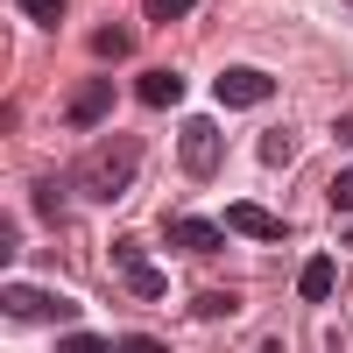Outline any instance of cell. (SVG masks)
<instances>
[{"instance_id": "1", "label": "cell", "mask_w": 353, "mask_h": 353, "mask_svg": "<svg viewBox=\"0 0 353 353\" xmlns=\"http://www.w3.org/2000/svg\"><path fill=\"white\" fill-rule=\"evenodd\" d=\"M134 141H106V149L92 156V170H78V191L85 198H121L128 191V176H134Z\"/></svg>"}, {"instance_id": "2", "label": "cell", "mask_w": 353, "mask_h": 353, "mask_svg": "<svg viewBox=\"0 0 353 353\" xmlns=\"http://www.w3.org/2000/svg\"><path fill=\"white\" fill-rule=\"evenodd\" d=\"M219 106H261V99H276V78L269 71H248V64H233V71H219Z\"/></svg>"}, {"instance_id": "3", "label": "cell", "mask_w": 353, "mask_h": 353, "mask_svg": "<svg viewBox=\"0 0 353 353\" xmlns=\"http://www.w3.org/2000/svg\"><path fill=\"white\" fill-rule=\"evenodd\" d=\"M176 156H184L191 176H212V170H219V128H212V121H184V134H176Z\"/></svg>"}, {"instance_id": "4", "label": "cell", "mask_w": 353, "mask_h": 353, "mask_svg": "<svg viewBox=\"0 0 353 353\" xmlns=\"http://www.w3.org/2000/svg\"><path fill=\"white\" fill-rule=\"evenodd\" d=\"M226 233H241V241H283V219L269 212V205L241 198V205H226Z\"/></svg>"}, {"instance_id": "5", "label": "cell", "mask_w": 353, "mask_h": 353, "mask_svg": "<svg viewBox=\"0 0 353 353\" xmlns=\"http://www.w3.org/2000/svg\"><path fill=\"white\" fill-rule=\"evenodd\" d=\"M106 106H113V85H106V78H92V85H78V92H71L64 121H71V128H99V121H106Z\"/></svg>"}, {"instance_id": "6", "label": "cell", "mask_w": 353, "mask_h": 353, "mask_svg": "<svg viewBox=\"0 0 353 353\" xmlns=\"http://www.w3.org/2000/svg\"><path fill=\"white\" fill-rule=\"evenodd\" d=\"M8 318H57V325H71V304L64 297H50V290H8Z\"/></svg>"}, {"instance_id": "7", "label": "cell", "mask_w": 353, "mask_h": 353, "mask_svg": "<svg viewBox=\"0 0 353 353\" xmlns=\"http://www.w3.org/2000/svg\"><path fill=\"white\" fill-rule=\"evenodd\" d=\"M121 283L134 290L141 304H156V297H163V276H156V269H149V261H141V254H134L128 241H121Z\"/></svg>"}, {"instance_id": "8", "label": "cell", "mask_w": 353, "mask_h": 353, "mask_svg": "<svg viewBox=\"0 0 353 353\" xmlns=\"http://www.w3.org/2000/svg\"><path fill=\"white\" fill-rule=\"evenodd\" d=\"M332 283H339V269L318 254V261H304V269H297V297H304V304H325V297H332Z\"/></svg>"}, {"instance_id": "9", "label": "cell", "mask_w": 353, "mask_h": 353, "mask_svg": "<svg viewBox=\"0 0 353 353\" xmlns=\"http://www.w3.org/2000/svg\"><path fill=\"white\" fill-rule=\"evenodd\" d=\"M170 241L191 248V254H212V248H219V226H212V219H170Z\"/></svg>"}, {"instance_id": "10", "label": "cell", "mask_w": 353, "mask_h": 353, "mask_svg": "<svg viewBox=\"0 0 353 353\" xmlns=\"http://www.w3.org/2000/svg\"><path fill=\"white\" fill-rule=\"evenodd\" d=\"M176 99H184L176 71H141V106H176Z\"/></svg>"}, {"instance_id": "11", "label": "cell", "mask_w": 353, "mask_h": 353, "mask_svg": "<svg viewBox=\"0 0 353 353\" xmlns=\"http://www.w3.org/2000/svg\"><path fill=\"white\" fill-rule=\"evenodd\" d=\"M92 50L113 64V57H128V50H134V36H128V28H99V36H92Z\"/></svg>"}, {"instance_id": "12", "label": "cell", "mask_w": 353, "mask_h": 353, "mask_svg": "<svg viewBox=\"0 0 353 353\" xmlns=\"http://www.w3.org/2000/svg\"><path fill=\"white\" fill-rule=\"evenodd\" d=\"M21 14L36 28H57V21H64V0H21Z\"/></svg>"}, {"instance_id": "13", "label": "cell", "mask_w": 353, "mask_h": 353, "mask_svg": "<svg viewBox=\"0 0 353 353\" xmlns=\"http://www.w3.org/2000/svg\"><path fill=\"white\" fill-rule=\"evenodd\" d=\"M290 149H297V141H290L283 128H276V134H261V163H290Z\"/></svg>"}, {"instance_id": "14", "label": "cell", "mask_w": 353, "mask_h": 353, "mask_svg": "<svg viewBox=\"0 0 353 353\" xmlns=\"http://www.w3.org/2000/svg\"><path fill=\"white\" fill-rule=\"evenodd\" d=\"M191 8H198V0H149V14H156V21H184Z\"/></svg>"}, {"instance_id": "15", "label": "cell", "mask_w": 353, "mask_h": 353, "mask_svg": "<svg viewBox=\"0 0 353 353\" xmlns=\"http://www.w3.org/2000/svg\"><path fill=\"white\" fill-rule=\"evenodd\" d=\"M332 205H339V212H353V163L332 176Z\"/></svg>"}, {"instance_id": "16", "label": "cell", "mask_w": 353, "mask_h": 353, "mask_svg": "<svg viewBox=\"0 0 353 353\" xmlns=\"http://www.w3.org/2000/svg\"><path fill=\"white\" fill-rule=\"evenodd\" d=\"M191 311H198V318H226V311H233V297H198Z\"/></svg>"}, {"instance_id": "17", "label": "cell", "mask_w": 353, "mask_h": 353, "mask_svg": "<svg viewBox=\"0 0 353 353\" xmlns=\"http://www.w3.org/2000/svg\"><path fill=\"white\" fill-rule=\"evenodd\" d=\"M339 141H353V113H346V121H339Z\"/></svg>"}]
</instances>
